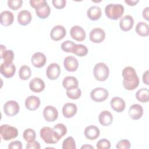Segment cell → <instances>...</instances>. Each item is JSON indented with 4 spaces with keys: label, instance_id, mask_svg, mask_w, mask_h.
Returning <instances> with one entry per match:
<instances>
[{
    "label": "cell",
    "instance_id": "cell-1",
    "mask_svg": "<svg viewBox=\"0 0 149 149\" xmlns=\"http://www.w3.org/2000/svg\"><path fill=\"white\" fill-rule=\"evenodd\" d=\"M122 75L123 77V86L126 90L131 91L138 87L139 78L136 70L133 67H125L122 70Z\"/></svg>",
    "mask_w": 149,
    "mask_h": 149
},
{
    "label": "cell",
    "instance_id": "cell-2",
    "mask_svg": "<svg viewBox=\"0 0 149 149\" xmlns=\"http://www.w3.org/2000/svg\"><path fill=\"white\" fill-rule=\"evenodd\" d=\"M31 6L35 9L36 15L40 19L48 17L51 13V8L45 0H31Z\"/></svg>",
    "mask_w": 149,
    "mask_h": 149
},
{
    "label": "cell",
    "instance_id": "cell-3",
    "mask_svg": "<svg viewBox=\"0 0 149 149\" xmlns=\"http://www.w3.org/2000/svg\"><path fill=\"white\" fill-rule=\"evenodd\" d=\"M124 12V6L119 3H109L105 8L106 16L111 20H118L120 18Z\"/></svg>",
    "mask_w": 149,
    "mask_h": 149
},
{
    "label": "cell",
    "instance_id": "cell-4",
    "mask_svg": "<svg viewBox=\"0 0 149 149\" xmlns=\"http://www.w3.org/2000/svg\"><path fill=\"white\" fill-rule=\"evenodd\" d=\"M109 74L108 66L103 62H99L94 67L93 74L95 79L100 81H104L107 79Z\"/></svg>",
    "mask_w": 149,
    "mask_h": 149
},
{
    "label": "cell",
    "instance_id": "cell-5",
    "mask_svg": "<svg viewBox=\"0 0 149 149\" xmlns=\"http://www.w3.org/2000/svg\"><path fill=\"white\" fill-rule=\"evenodd\" d=\"M0 134L3 140L8 141L17 137L18 130L15 127L5 124L1 126Z\"/></svg>",
    "mask_w": 149,
    "mask_h": 149
},
{
    "label": "cell",
    "instance_id": "cell-6",
    "mask_svg": "<svg viewBox=\"0 0 149 149\" xmlns=\"http://www.w3.org/2000/svg\"><path fill=\"white\" fill-rule=\"evenodd\" d=\"M40 137L47 144H55L59 140L55 137L52 128L45 126L42 127L40 131Z\"/></svg>",
    "mask_w": 149,
    "mask_h": 149
},
{
    "label": "cell",
    "instance_id": "cell-7",
    "mask_svg": "<svg viewBox=\"0 0 149 149\" xmlns=\"http://www.w3.org/2000/svg\"><path fill=\"white\" fill-rule=\"evenodd\" d=\"M109 95L108 90L103 87H96L90 93L91 99L95 102H102L107 99Z\"/></svg>",
    "mask_w": 149,
    "mask_h": 149
},
{
    "label": "cell",
    "instance_id": "cell-8",
    "mask_svg": "<svg viewBox=\"0 0 149 149\" xmlns=\"http://www.w3.org/2000/svg\"><path fill=\"white\" fill-rule=\"evenodd\" d=\"M20 107L18 102L14 100L6 101L3 105V112L8 116H13L18 113Z\"/></svg>",
    "mask_w": 149,
    "mask_h": 149
},
{
    "label": "cell",
    "instance_id": "cell-9",
    "mask_svg": "<svg viewBox=\"0 0 149 149\" xmlns=\"http://www.w3.org/2000/svg\"><path fill=\"white\" fill-rule=\"evenodd\" d=\"M43 116L47 122H54L58 117V112L57 109L54 106H46L43 110Z\"/></svg>",
    "mask_w": 149,
    "mask_h": 149
},
{
    "label": "cell",
    "instance_id": "cell-10",
    "mask_svg": "<svg viewBox=\"0 0 149 149\" xmlns=\"http://www.w3.org/2000/svg\"><path fill=\"white\" fill-rule=\"evenodd\" d=\"M89 38L91 41L94 43H100L105 38V33L104 30L99 27L92 29L89 34Z\"/></svg>",
    "mask_w": 149,
    "mask_h": 149
},
{
    "label": "cell",
    "instance_id": "cell-11",
    "mask_svg": "<svg viewBox=\"0 0 149 149\" xmlns=\"http://www.w3.org/2000/svg\"><path fill=\"white\" fill-rule=\"evenodd\" d=\"M66 34V30L65 28L61 25H56L54 26L51 32L50 37L54 41H59L63 39Z\"/></svg>",
    "mask_w": 149,
    "mask_h": 149
},
{
    "label": "cell",
    "instance_id": "cell-12",
    "mask_svg": "<svg viewBox=\"0 0 149 149\" xmlns=\"http://www.w3.org/2000/svg\"><path fill=\"white\" fill-rule=\"evenodd\" d=\"M61 74V68L56 63H52L48 65L46 70L47 77L52 80L57 79Z\"/></svg>",
    "mask_w": 149,
    "mask_h": 149
},
{
    "label": "cell",
    "instance_id": "cell-13",
    "mask_svg": "<svg viewBox=\"0 0 149 149\" xmlns=\"http://www.w3.org/2000/svg\"><path fill=\"white\" fill-rule=\"evenodd\" d=\"M71 37L77 41H83L85 40L86 34L84 30L80 26H73L70 31Z\"/></svg>",
    "mask_w": 149,
    "mask_h": 149
},
{
    "label": "cell",
    "instance_id": "cell-14",
    "mask_svg": "<svg viewBox=\"0 0 149 149\" xmlns=\"http://www.w3.org/2000/svg\"><path fill=\"white\" fill-rule=\"evenodd\" d=\"M63 66L67 71L73 72L77 69L79 62L74 56H68L64 59Z\"/></svg>",
    "mask_w": 149,
    "mask_h": 149
},
{
    "label": "cell",
    "instance_id": "cell-15",
    "mask_svg": "<svg viewBox=\"0 0 149 149\" xmlns=\"http://www.w3.org/2000/svg\"><path fill=\"white\" fill-rule=\"evenodd\" d=\"M47 58L45 55L40 52L34 53L31 58V62L33 65L37 68L44 66L46 63Z\"/></svg>",
    "mask_w": 149,
    "mask_h": 149
},
{
    "label": "cell",
    "instance_id": "cell-16",
    "mask_svg": "<svg viewBox=\"0 0 149 149\" xmlns=\"http://www.w3.org/2000/svg\"><path fill=\"white\" fill-rule=\"evenodd\" d=\"M111 108L116 112H123L126 107V103L123 99L119 97H113L110 101Z\"/></svg>",
    "mask_w": 149,
    "mask_h": 149
},
{
    "label": "cell",
    "instance_id": "cell-17",
    "mask_svg": "<svg viewBox=\"0 0 149 149\" xmlns=\"http://www.w3.org/2000/svg\"><path fill=\"white\" fill-rule=\"evenodd\" d=\"M44 81L39 77H34L29 83L30 89L34 93H40L45 88Z\"/></svg>",
    "mask_w": 149,
    "mask_h": 149
},
{
    "label": "cell",
    "instance_id": "cell-18",
    "mask_svg": "<svg viewBox=\"0 0 149 149\" xmlns=\"http://www.w3.org/2000/svg\"><path fill=\"white\" fill-rule=\"evenodd\" d=\"M41 104L40 98L35 95H30L26 98L25 100L26 108L31 111L37 109Z\"/></svg>",
    "mask_w": 149,
    "mask_h": 149
},
{
    "label": "cell",
    "instance_id": "cell-19",
    "mask_svg": "<svg viewBox=\"0 0 149 149\" xmlns=\"http://www.w3.org/2000/svg\"><path fill=\"white\" fill-rule=\"evenodd\" d=\"M143 114V108L141 105L134 104L130 106L129 109V117L133 120H138L141 118Z\"/></svg>",
    "mask_w": 149,
    "mask_h": 149
},
{
    "label": "cell",
    "instance_id": "cell-20",
    "mask_svg": "<svg viewBox=\"0 0 149 149\" xmlns=\"http://www.w3.org/2000/svg\"><path fill=\"white\" fill-rule=\"evenodd\" d=\"M84 134L86 139L90 140H93L99 137L100 131L99 128L96 126L90 125L85 128Z\"/></svg>",
    "mask_w": 149,
    "mask_h": 149
},
{
    "label": "cell",
    "instance_id": "cell-21",
    "mask_svg": "<svg viewBox=\"0 0 149 149\" xmlns=\"http://www.w3.org/2000/svg\"><path fill=\"white\" fill-rule=\"evenodd\" d=\"M0 72L6 78H10L14 76L16 72V67L14 63L11 64H5L2 63L0 67Z\"/></svg>",
    "mask_w": 149,
    "mask_h": 149
},
{
    "label": "cell",
    "instance_id": "cell-22",
    "mask_svg": "<svg viewBox=\"0 0 149 149\" xmlns=\"http://www.w3.org/2000/svg\"><path fill=\"white\" fill-rule=\"evenodd\" d=\"M0 58L3 60L5 64H11L14 59V53L12 50H7L6 47L1 45V56Z\"/></svg>",
    "mask_w": 149,
    "mask_h": 149
},
{
    "label": "cell",
    "instance_id": "cell-23",
    "mask_svg": "<svg viewBox=\"0 0 149 149\" xmlns=\"http://www.w3.org/2000/svg\"><path fill=\"white\" fill-rule=\"evenodd\" d=\"M77 111V106L75 104L67 102L62 107V113L66 118H70L74 116Z\"/></svg>",
    "mask_w": 149,
    "mask_h": 149
},
{
    "label": "cell",
    "instance_id": "cell-24",
    "mask_svg": "<svg viewBox=\"0 0 149 149\" xmlns=\"http://www.w3.org/2000/svg\"><path fill=\"white\" fill-rule=\"evenodd\" d=\"M134 24V19L133 17L129 15L123 16L120 19L119 26L122 30L127 31L131 30Z\"/></svg>",
    "mask_w": 149,
    "mask_h": 149
},
{
    "label": "cell",
    "instance_id": "cell-25",
    "mask_svg": "<svg viewBox=\"0 0 149 149\" xmlns=\"http://www.w3.org/2000/svg\"><path fill=\"white\" fill-rule=\"evenodd\" d=\"M32 16L31 13L27 10H22L17 15V22L22 26H27L31 21Z\"/></svg>",
    "mask_w": 149,
    "mask_h": 149
},
{
    "label": "cell",
    "instance_id": "cell-26",
    "mask_svg": "<svg viewBox=\"0 0 149 149\" xmlns=\"http://www.w3.org/2000/svg\"><path fill=\"white\" fill-rule=\"evenodd\" d=\"M100 123L104 126H108L113 122V116L108 111H102L98 116Z\"/></svg>",
    "mask_w": 149,
    "mask_h": 149
},
{
    "label": "cell",
    "instance_id": "cell-27",
    "mask_svg": "<svg viewBox=\"0 0 149 149\" xmlns=\"http://www.w3.org/2000/svg\"><path fill=\"white\" fill-rule=\"evenodd\" d=\"M14 20V15L9 10H4L1 13L0 22L3 26H10Z\"/></svg>",
    "mask_w": 149,
    "mask_h": 149
},
{
    "label": "cell",
    "instance_id": "cell-28",
    "mask_svg": "<svg viewBox=\"0 0 149 149\" xmlns=\"http://www.w3.org/2000/svg\"><path fill=\"white\" fill-rule=\"evenodd\" d=\"M102 15L101 9L97 5H94L90 6L87 11V15L88 19L93 21H95L98 20Z\"/></svg>",
    "mask_w": 149,
    "mask_h": 149
},
{
    "label": "cell",
    "instance_id": "cell-29",
    "mask_svg": "<svg viewBox=\"0 0 149 149\" xmlns=\"http://www.w3.org/2000/svg\"><path fill=\"white\" fill-rule=\"evenodd\" d=\"M62 86L66 90H70L79 86L77 79L73 76H66L62 81Z\"/></svg>",
    "mask_w": 149,
    "mask_h": 149
},
{
    "label": "cell",
    "instance_id": "cell-30",
    "mask_svg": "<svg viewBox=\"0 0 149 149\" xmlns=\"http://www.w3.org/2000/svg\"><path fill=\"white\" fill-rule=\"evenodd\" d=\"M55 137L59 140L67 133V128L63 123H58L52 128Z\"/></svg>",
    "mask_w": 149,
    "mask_h": 149
},
{
    "label": "cell",
    "instance_id": "cell-31",
    "mask_svg": "<svg viewBox=\"0 0 149 149\" xmlns=\"http://www.w3.org/2000/svg\"><path fill=\"white\" fill-rule=\"evenodd\" d=\"M136 32L141 37H147L149 35V26L144 22H139L136 26Z\"/></svg>",
    "mask_w": 149,
    "mask_h": 149
},
{
    "label": "cell",
    "instance_id": "cell-32",
    "mask_svg": "<svg viewBox=\"0 0 149 149\" xmlns=\"http://www.w3.org/2000/svg\"><path fill=\"white\" fill-rule=\"evenodd\" d=\"M148 93L149 90L148 88H141L136 92V98L139 101L141 102H147L149 101Z\"/></svg>",
    "mask_w": 149,
    "mask_h": 149
},
{
    "label": "cell",
    "instance_id": "cell-33",
    "mask_svg": "<svg viewBox=\"0 0 149 149\" xmlns=\"http://www.w3.org/2000/svg\"><path fill=\"white\" fill-rule=\"evenodd\" d=\"M31 76V70L30 68L27 65H23L19 70V76L21 80H27Z\"/></svg>",
    "mask_w": 149,
    "mask_h": 149
},
{
    "label": "cell",
    "instance_id": "cell-34",
    "mask_svg": "<svg viewBox=\"0 0 149 149\" xmlns=\"http://www.w3.org/2000/svg\"><path fill=\"white\" fill-rule=\"evenodd\" d=\"M23 137L27 143L31 142L35 140L36 137V133L33 129L28 128L25 129L23 132Z\"/></svg>",
    "mask_w": 149,
    "mask_h": 149
},
{
    "label": "cell",
    "instance_id": "cell-35",
    "mask_svg": "<svg viewBox=\"0 0 149 149\" xmlns=\"http://www.w3.org/2000/svg\"><path fill=\"white\" fill-rule=\"evenodd\" d=\"M76 46V44L70 40H66L61 44V49L65 52L73 53Z\"/></svg>",
    "mask_w": 149,
    "mask_h": 149
},
{
    "label": "cell",
    "instance_id": "cell-36",
    "mask_svg": "<svg viewBox=\"0 0 149 149\" xmlns=\"http://www.w3.org/2000/svg\"><path fill=\"white\" fill-rule=\"evenodd\" d=\"M67 96L72 100H77L79 98L81 95V91L80 88L77 87L70 90H66Z\"/></svg>",
    "mask_w": 149,
    "mask_h": 149
},
{
    "label": "cell",
    "instance_id": "cell-37",
    "mask_svg": "<svg viewBox=\"0 0 149 149\" xmlns=\"http://www.w3.org/2000/svg\"><path fill=\"white\" fill-rule=\"evenodd\" d=\"M88 53V48L87 47L83 44H76V48L73 52L76 55L80 57L84 56L86 55Z\"/></svg>",
    "mask_w": 149,
    "mask_h": 149
},
{
    "label": "cell",
    "instance_id": "cell-38",
    "mask_svg": "<svg viewBox=\"0 0 149 149\" xmlns=\"http://www.w3.org/2000/svg\"><path fill=\"white\" fill-rule=\"evenodd\" d=\"M63 149H76V143L74 139L72 136L66 138L62 142Z\"/></svg>",
    "mask_w": 149,
    "mask_h": 149
},
{
    "label": "cell",
    "instance_id": "cell-39",
    "mask_svg": "<svg viewBox=\"0 0 149 149\" xmlns=\"http://www.w3.org/2000/svg\"><path fill=\"white\" fill-rule=\"evenodd\" d=\"M8 6L9 8L13 10H16L20 8L22 6V0H8Z\"/></svg>",
    "mask_w": 149,
    "mask_h": 149
},
{
    "label": "cell",
    "instance_id": "cell-40",
    "mask_svg": "<svg viewBox=\"0 0 149 149\" xmlns=\"http://www.w3.org/2000/svg\"><path fill=\"white\" fill-rule=\"evenodd\" d=\"M96 146L98 149H109L111 147V143L107 139H102L98 141Z\"/></svg>",
    "mask_w": 149,
    "mask_h": 149
},
{
    "label": "cell",
    "instance_id": "cell-41",
    "mask_svg": "<svg viewBox=\"0 0 149 149\" xmlns=\"http://www.w3.org/2000/svg\"><path fill=\"white\" fill-rule=\"evenodd\" d=\"M130 142L127 139H122L119 141L116 146V148L118 149H129L130 148Z\"/></svg>",
    "mask_w": 149,
    "mask_h": 149
},
{
    "label": "cell",
    "instance_id": "cell-42",
    "mask_svg": "<svg viewBox=\"0 0 149 149\" xmlns=\"http://www.w3.org/2000/svg\"><path fill=\"white\" fill-rule=\"evenodd\" d=\"M52 3L55 8L61 9H63L66 6V1L65 0H52Z\"/></svg>",
    "mask_w": 149,
    "mask_h": 149
},
{
    "label": "cell",
    "instance_id": "cell-43",
    "mask_svg": "<svg viewBox=\"0 0 149 149\" xmlns=\"http://www.w3.org/2000/svg\"><path fill=\"white\" fill-rule=\"evenodd\" d=\"M9 149H22V143L20 141L16 140L10 142L8 145Z\"/></svg>",
    "mask_w": 149,
    "mask_h": 149
},
{
    "label": "cell",
    "instance_id": "cell-44",
    "mask_svg": "<svg viewBox=\"0 0 149 149\" xmlns=\"http://www.w3.org/2000/svg\"><path fill=\"white\" fill-rule=\"evenodd\" d=\"M26 148V149H40L41 147L40 143L38 141L34 140L31 142L27 143Z\"/></svg>",
    "mask_w": 149,
    "mask_h": 149
},
{
    "label": "cell",
    "instance_id": "cell-45",
    "mask_svg": "<svg viewBox=\"0 0 149 149\" xmlns=\"http://www.w3.org/2000/svg\"><path fill=\"white\" fill-rule=\"evenodd\" d=\"M143 83L146 84L148 85L149 84V81H148V70H146L143 75Z\"/></svg>",
    "mask_w": 149,
    "mask_h": 149
},
{
    "label": "cell",
    "instance_id": "cell-46",
    "mask_svg": "<svg viewBox=\"0 0 149 149\" xmlns=\"http://www.w3.org/2000/svg\"><path fill=\"white\" fill-rule=\"evenodd\" d=\"M148 13H149V7L147 6L146 8H145L142 12V15L143 17L147 21L149 20V18H148Z\"/></svg>",
    "mask_w": 149,
    "mask_h": 149
},
{
    "label": "cell",
    "instance_id": "cell-47",
    "mask_svg": "<svg viewBox=\"0 0 149 149\" xmlns=\"http://www.w3.org/2000/svg\"><path fill=\"white\" fill-rule=\"evenodd\" d=\"M139 2V0H125V2L129 6H134Z\"/></svg>",
    "mask_w": 149,
    "mask_h": 149
},
{
    "label": "cell",
    "instance_id": "cell-48",
    "mask_svg": "<svg viewBox=\"0 0 149 149\" xmlns=\"http://www.w3.org/2000/svg\"><path fill=\"white\" fill-rule=\"evenodd\" d=\"M81 149H83V148H94V147H93V146H90V145H88V144H86L83 145V146H81Z\"/></svg>",
    "mask_w": 149,
    "mask_h": 149
}]
</instances>
